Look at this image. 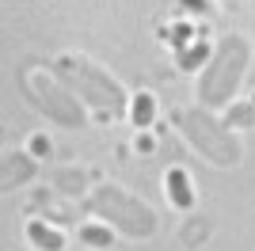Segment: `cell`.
<instances>
[{
  "instance_id": "obj_1",
  "label": "cell",
  "mask_w": 255,
  "mask_h": 251,
  "mask_svg": "<svg viewBox=\"0 0 255 251\" xmlns=\"http://www.w3.org/2000/svg\"><path fill=\"white\" fill-rule=\"evenodd\" d=\"M50 73L57 76L80 103L96 107L103 118H118L126 111V92H122V84L107 73V69H99L96 61L80 57V53H61V57L50 65Z\"/></svg>"
},
{
  "instance_id": "obj_2",
  "label": "cell",
  "mask_w": 255,
  "mask_h": 251,
  "mask_svg": "<svg viewBox=\"0 0 255 251\" xmlns=\"http://www.w3.org/2000/svg\"><path fill=\"white\" fill-rule=\"evenodd\" d=\"M252 61V46L244 34H229L213 46L210 61L202 65V80H198V103L206 111L217 107H233V95L244 80V69Z\"/></svg>"
},
{
  "instance_id": "obj_3",
  "label": "cell",
  "mask_w": 255,
  "mask_h": 251,
  "mask_svg": "<svg viewBox=\"0 0 255 251\" xmlns=\"http://www.w3.org/2000/svg\"><path fill=\"white\" fill-rule=\"evenodd\" d=\"M175 126L198 148V156H206L217 167H236L240 156H244V145L236 141V133L225 122H217L206 107H179L175 111Z\"/></svg>"
},
{
  "instance_id": "obj_4",
  "label": "cell",
  "mask_w": 255,
  "mask_h": 251,
  "mask_svg": "<svg viewBox=\"0 0 255 251\" xmlns=\"http://www.w3.org/2000/svg\"><path fill=\"white\" fill-rule=\"evenodd\" d=\"M88 209H92L96 217H103L107 225H115L118 232L133 236V240H145V236L156 232V213L141 198H133V194H126L122 187H115V183H103V187L92 190Z\"/></svg>"
},
{
  "instance_id": "obj_5",
  "label": "cell",
  "mask_w": 255,
  "mask_h": 251,
  "mask_svg": "<svg viewBox=\"0 0 255 251\" xmlns=\"http://www.w3.org/2000/svg\"><path fill=\"white\" fill-rule=\"evenodd\" d=\"M19 84H23V95H27V99H31L50 122L65 126V129H80V126L88 122L84 103H80V99H76V95L69 92L53 73L46 76L42 69H23Z\"/></svg>"
},
{
  "instance_id": "obj_6",
  "label": "cell",
  "mask_w": 255,
  "mask_h": 251,
  "mask_svg": "<svg viewBox=\"0 0 255 251\" xmlns=\"http://www.w3.org/2000/svg\"><path fill=\"white\" fill-rule=\"evenodd\" d=\"M34 160L27 152H4L0 156V187L11 190V187H23V183H31L34 179Z\"/></svg>"
},
{
  "instance_id": "obj_7",
  "label": "cell",
  "mask_w": 255,
  "mask_h": 251,
  "mask_svg": "<svg viewBox=\"0 0 255 251\" xmlns=\"http://www.w3.org/2000/svg\"><path fill=\"white\" fill-rule=\"evenodd\" d=\"M53 194H61V198H80L84 194V171H73V167H65V171H53Z\"/></svg>"
},
{
  "instance_id": "obj_8",
  "label": "cell",
  "mask_w": 255,
  "mask_h": 251,
  "mask_svg": "<svg viewBox=\"0 0 255 251\" xmlns=\"http://www.w3.org/2000/svg\"><path fill=\"white\" fill-rule=\"evenodd\" d=\"M27 240L38 251H61V232L50 229L46 221H31V225H27Z\"/></svg>"
},
{
  "instance_id": "obj_9",
  "label": "cell",
  "mask_w": 255,
  "mask_h": 251,
  "mask_svg": "<svg viewBox=\"0 0 255 251\" xmlns=\"http://www.w3.org/2000/svg\"><path fill=\"white\" fill-rule=\"evenodd\" d=\"M164 183H168V194H171L175 206H179V209H191L194 194H191V183H187V171H183V167H171Z\"/></svg>"
},
{
  "instance_id": "obj_10",
  "label": "cell",
  "mask_w": 255,
  "mask_h": 251,
  "mask_svg": "<svg viewBox=\"0 0 255 251\" xmlns=\"http://www.w3.org/2000/svg\"><path fill=\"white\" fill-rule=\"evenodd\" d=\"M225 126H229V129H252V126H255V95L248 99V103H233V107H229Z\"/></svg>"
},
{
  "instance_id": "obj_11",
  "label": "cell",
  "mask_w": 255,
  "mask_h": 251,
  "mask_svg": "<svg viewBox=\"0 0 255 251\" xmlns=\"http://www.w3.org/2000/svg\"><path fill=\"white\" fill-rule=\"evenodd\" d=\"M210 46H206V42H191V46H187V50H179V69H187V73H191V69H198V65H206L210 61Z\"/></svg>"
},
{
  "instance_id": "obj_12",
  "label": "cell",
  "mask_w": 255,
  "mask_h": 251,
  "mask_svg": "<svg viewBox=\"0 0 255 251\" xmlns=\"http://www.w3.org/2000/svg\"><path fill=\"white\" fill-rule=\"evenodd\" d=\"M31 206H38V209H46V213H53V221H73V209L69 206H53V190H38L31 198Z\"/></svg>"
},
{
  "instance_id": "obj_13",
  "label": "cell",
  "mask_w": 255,
  "mask_h": 251,
  "mask_svg": "<svg viewBox=\"0 0 255 251\" xmlns=\"http://www.w3.org/2000/svg\"><path fill=\"white\" fill-rule=\"evenodd\" d=\"M80 240L92 244V248H111V229H103V225H84V229H80Z\"/></svg>"
},
{
  "instance_id": "obj_14",
  "label": "cell",
  "mask_w": 255,
  "mask_h": 251,
  "mask_svg": "<svg viewBox=\"0 0 255 251\" xmlns=\"http://www.w3.org/2000/svg\"><path fill=\"white\" fill-rule=\"evenodd\" d=\"M152 111H156L152 95H137V103H133V122H137V126H149L152 122Z\"/></svg>"
},
{
  "instance_id": "obj_15",
  "label": "cell",
  "mask_w": 255,
  "mask_h": 251,
  "mask_svg": "<svg viewBox=\"0 0 255 251\" xmlns=\"http://www.w3.org/2000/svg\"><path fill=\"white\" fill-rule=\"evenodd\" d=\"M164 38H168L175 50H187V46L194 42V31L191 27H171V34H164Z\"/></svg>"
},
{
  "instance_id": "obj_16",
  "label": "cell",
  "mask_w": 255,
  "mask_h": 251,
  "mask_svg": "<svg viewBox=\"0 0 255 251\" xmlns=\"http://www.w3.org/2000/svg\"><path fill=\"white\" fill-rule=\"evenodd\" d=\"M31 148L38 152V156H50V141H46V137H34V141H31Z\"/></svg>"
},
{
  "instance_id": "obj_17",
  "label": "cell",
  "mask_w": 255,
  "mask_h": 251,
  "mask_svg": "<svg viewBox=\"0 0 255 251\" xmlns=\"http://www.w3.org/2000/svg\"><path fill=\"white\" fill-rule=\"evenodd\" d=\"M183 8L187 11H206V0H183Z\"/></svg>"
}]
</instances>
